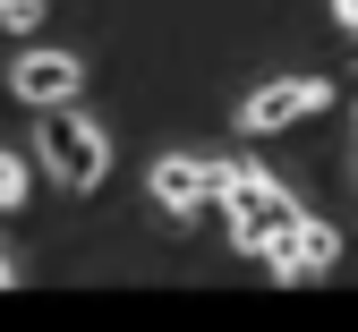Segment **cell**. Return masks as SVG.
<instances>
[{
    "label": "cell",
    "instance_id": "1",
    "mask_svg": "<svg viewBox=\"0 0 358 332\" xmlns=\"http://www.w3.org/2000/svg\"><path fill=\"white\" fill-rule=\"evenodd\" d=\"M34 162H43V179H52V187H69V196H94V187L111 179V136L85 120L77 103H60V111H43Z\"/></svg>",
    "mask_w": 358,
    "mask_h": 332
},
{
    "label": "cell",
    "instance_id": "2",
    "mask_svg": "<svg viewBox=\"0 0 358 332\" xmlns=\"http://www.w3.org/2000/svg\"><path fill=\"white\" fill-rule=\"evenodd\" d=\"M222 213H231V247L264 264V247L299 222V196H290V187L264 171L256 154H239V162H231V196H222Z\"/></svg>",
    "mask_w": 358,
    "mask_h": 332
},
{
    "label": "cell",
    "instance_id": "3",
    "mask_svg": "<svg viewBox=\"0 0 358 332\" xmlns=\"http://www.w3.org/2000/svg\"><path fill=\"white\" fill-rule=\"evenodd\" d=\"M222 196H231V162H205V154H162L154 162V205L196 222V213H222Z\"/></svg>",
    "mask_w": 358,
    "mask_h": 332
},
{
    "label": "cell",
    "instance_id": "4",
    "mask_svg": "<svg viewBox=\"0 0 358 332\" xmlns=\"http://www.w3.org/2000/svg\"><path fill=\"white\" fill-rule=\"evenodd\" d=\"M324 103H333L324 77H273V85H256L248 103H239V136H282L299 120H316Z\"/></svg>",
    "mask_w": 358,
    "mask_h": 332
},
{
    "label": "cell",
    "instance_id": "5",
    "mask_svg": "<svg viewBox=\"0 0 358 332\" xmlns=\"http://www.w3.org/2000/svg\"><path fill=\"white\" fill-rule=\"evenodd\" d=\"M333 264H341V230L316 222V213H299L282 239L264 247V273H273V281H316V273H333Z\"/></svg>",
    "mask_w": 358,
    "mask_h": 332
},
{
    "label": "cell",
    "instance_id": "6",
    "mask_svg": "<svg viewBox=\"0 0 358 332\" xmlns=\"http://www.w3.org/2000/svg\"><path fill=\"white\" fill-rule=\"evenodd\" d=\"M9 94H17L26 111H60V103L85 94V60H77V52H26V60L9 68Z\"/></svg>",
    "mask_w": 358,
    "mask_h": 332
},
{
    "label": "cell",
    "instance_id": "7",
    "mask_svg": "<svg viewBox=\"0 0 358 332\" xmlns=\"http://www.w3.org/2000/svg\"><path fill=\"white\" fill-rule=\"evenodd\" d=\"M26 187H34V162H26L17 145H0V213H17V205H26Z\"/></svg>",
    "mask_w": 358,
    "mask_h": 332
},
{
    "label": "cell",
    "instance_id": "8",
    "mask_svg": "<svg viewBox=\"0 0 358 332\" xmlns=\"http://www.w3.org/2000/svg\"><path fill=\"white\" fill-rule=\"evenodd\" d=\"M0 26H9V34H34L43 26V0H0Z\"/></svg>",
    "mask_w": 358,
    "mask_h": 332
},
{
    "label": "cell",
    "instance_id": "9",
    "mask_svg": "<svg viewBox=\"0 0 358 332\" xmlns=\"http://www.w3.org/2000/svg\"><path fill=\"white\" fill-rule=\"evenodd\" d=\"M333 17H341V34H358V0H333Z\"/></svg>",
    "mask_w": 358,
    "mask_h": 332
},
{
    "label": "cell",
    "instance_id": "10",
    "mask_svg": "<svg viewBox=\"0 0 358 332\" xmlns=\"http://www.w3.org/2000/svg\"><path fill=\"white\" fill-rule=\"evenodd\" d=\"M9 281H17V264H9V256H0V290H9Z\"/></svg>",
    "mask_w": 358,
    "mask_h": 332
}]
</instances>
